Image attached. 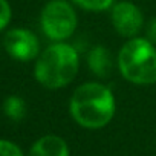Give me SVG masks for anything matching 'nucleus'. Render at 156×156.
<instances>
[{
  "instance_id": "f257e3e1",
  "label": "nucleus",
  "mask_w": 156,
  "mask_h": 156,
  "mask_svg": "<svg viewBox=\"0 0 156 156\" xmlns=\"http://www.w3.org/2000/svg\"><path fill=\"white\" fill-rule=\"evenodd\" d=\"M116 103L113 92L97 81L80 84L69 101V112L76 124L86 129H101L115 115Z\"/></svg>"
},
{
  "instance_id": "f03ea898",
  "label": "nucleus",
  "mask_w": 156,
  "mask_h": 156,
  "mask_svg": "<svg viewBox=\"0 0 156 156\" xmlns=\"http://www.w3.org/2000/svg\"><path fill=\"white\" fill-rule=\"evenodd\" d=\"M78 51L64 41H54L37 57L34 66L35 80L48 89L66 87L78 72Z\"/></svg>"
},
{
  "instance_id": "7ed1b4c3",
  "label": "nucleus",
  "mask_w": 156,
  "mask_h": 156,
  "mask_svg": "<svg viewBox=\"0 0 156 156\" xmlns=\"http://www.w3.org/2000/svg\"><path fill=\"white\" fill-rule=\"evenodd\" d=\"M118 67L127 81L138 86L156 83V48L145 37L129 38L119 54Z\"/></svg>"
},
{
  "instance_id": "20e7f679",
  "label": "nucleus",
  "mask_w": 156,
  "mask_h": 156,
  "mask_svg": "<svg viewBox=\"0 0 156 156\" xmlns=\"http://www.w3.org/2000/svg\"><path fill=\"white\" fill-rule=\"evenodd\" d=\"M76 23V12L67 0H49L40 14L41 31L52 41H64L72 37Z\"/></svg>"
},
{
  "instance_id": "39448f33",
  "label": "nucleus",
  "mask_w": 156,
  "mask_h": 156,
  "mask_svg": "<svg viewBox=\"0 0 156 156\" xmlns=\"http://www.w3.org/2000/svg\"><path fill=\"white\" fill-rule=\"evenodd\" d=\"M110 19L115 31L124 38L138 37L144 28V16L139 6L129 0H121L113 3L110 11Z\"/></svg>"
},
{
  "instance_id": "423d86ee",
  "label": "nucleus",
  "mask_w": 156,
  "mask_h": 156,
  "mask_svg": "<svg viewBox=\"0 0 156 156\" xmlns=\"http://www.w3.org/2000/svg\"><path fill=\"white\" fill-rule=\"evenodd\" d=\"M3 46L6 52L19 61H31L40 55V41L29 29L16 28L8 31L3 38Z\"/></svg>"
},
{
  "instance_id": "0eeeda50",
  "label": "nucleus",
  "mask_w": 156,
  "mask_h": 156,
  "mask_svg": "<svg viewBox=\"0 0 156 156\" xmlns=\"http://www.w3.org/2000/svg\"><path fill=\"white\" fill-rule=\"evenodd\" d=\"M87 66L95 76L107 78L110 75L112 66H113L110 51L103 44H97V46L90 48V51L87 52Z\"/></svg>"
},
{
  "instance_id": "6e6552de",
  "label": "nucleus",
  "mask_w": 156,
  "mask_h": 156,
  "mask_svg": "<svg viewBox=\"0 0 156 156\" xmlns=\"http://www.w3.org/2000/svg\"><path fill=\"white\" fill-rule=\"evenodd\" d=\"M29 156H69V148L63 138L46 135L31 147Z\"/></svg>"
},
{
  "instance_id": "1a4fd4ad",
  "label": "nucleus",
  "mask_w": 156,
  "mask_h": 156,
  "mask_svg": "<svg viewBox=\"0 0 156 156\" xmlns=\"http://www.w3.org/2000/svg\"><path fill=\"white\" fill-rule=\"evenodd\" d=\"M3 112L9 119L19 122L26 116V103L19 95H9L3 103Z\"/></svg>"
},
{
  "instance_id": "9d476101",
  "label": "nucleus",
  "mask_w": 156,
  "mask_h": 156,
  "mask_svg": "<svg viewBox=\"0 0 156 156\" xmlns=\"http://www.w3.org/2000/svg\"><path fill=\"white\" fill-rule=\"evenodd\" d=\"M70 2L81 9L92 11V12H101V11L112 8L115 0H70Z\"/></svg>"
},
{
  "instance_id": "9b49d317",
  "label": "nucleus",
  "mask_w": 156,
  "mask_h": 156,
  "mask_svg": "<svg viewBox=\"0 0 156 156\" xmlns=\"http://www.w3.org/2000/svg\"><path fill=\"white\" fill-rule=\"evenodd\" d=\"M0 156H23V153L14 142L0 139Z\"/></svg>"
},
{
  "instance_id": "f8f14e48",
  "label": "nucleus",
  "mask_w": 156,
  "mask_h": 156,
  "mask_svg": "<svg viewBox=\"0 0 156 156\" xmlns=\"http://www.w3.org/2000/svg\"><path fill=\"white\" fill-rule=\"evenodd\" d=\"M11 16H12V12H11L9 3L6 2V0H0V31L8 26V23L11 20Z\"/></svg>"
},
{
  "instance_id": "ddd939ff",
  "label": "nucleus",
  "mask_w": 156,
  "mask_h": 156,
  "mask_svg": "<svg viewBox=\"0 0 156 156\" xmlns=\"http://www.w3.org/2000/svg\"><path fill=\"white\" fill-rule=\"evenodd\" d=\"M145 38L156 44V17H153L145 26Z\"/></svg>"
}]
</instances>
